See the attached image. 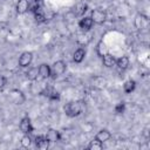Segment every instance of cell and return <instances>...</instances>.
<instances>
[{"instance_id":"1","label":"cell","mask_w":150,"mask_h":150,"mask_svg":"<svg viewBox=\"0 0 150 150\" xmlns=\"http://www.w3.org/2000/svg\"><path fill=\"white\" fill-rule=\"evenodd\" d=\"M82 111V104L79 101H70L64 105V112L68 117H76Z\"/></svg>"},{"instance_id":"2","label":"cell","mask_w":150,"mask_h":150,"mask_svg":"<svg viewBox=\"0 0 150 150\" xmlns=\"http://www.w3.org/2000/svg\"><path fill=\"white\" fill-rule=\"evenodd\" d=\"M50 69H52V75H50V76H53V77L55 79V77L62 75V74L66 71V69H67V64H66L64 61L59 60V61H56V62L53 63V66L50 67Z\"/></svg>"},{"instance_id":"3","label":"cell","mask_w":150,"mask_h":150,"mask_svg":"<svg viewBox=\"0 0 150 150\" xmlns=\"http://www.w3.org/2000/svg\"><path fill=\"white\" fill-rule=\"evenodd\" d=\"M91 20L94 23H97V25H102L105 20H107V13L101 9V8H96L91 12V15H90Z\"/></svg>"},{"instance_id":"4","label":"cell","mask_w":150,"mask_h":150,"mask_svg":"<svg viewBox=\"0 0 150 150\" xmlns=\"http://www.w3.org/2000/svg\"><path fill=\"white\" fill-rule=\"evenodd\" d=\"M32 61H33V54L30 52H23L19 57V66L22 68H26L30 66Z\"/></svg>"},{"instance_id":"5","label":"cell","mask_w":150,"mask_h":150,"mask_svg":"<svg viewBox=\"0 0 150 150\" xmlns=\"http://www.w3.org/2000/svg\"><path fill=\"white\" fill-rule=\"evenodd\" d=\"M50 75H52L50 66L47 63H41L39 66V77L42 80H46V79L50 77Z\"/></svg>"},{"instance_id":"6","label":"cell","mask_w":150,"mask_h":150,"mask_svg":"<svg viewBox=\"0 0 150 150\" xmlns=\"http://www.w3.org/2000/svg\"><path fill=\"white\" fill-rule=\"evenodd\" d=\"M20 130L23 134H30L33 131V127H32V122L29 120V117H23L20 122Z\"/></svg>"},{"instance_id":"7","label":"cell","mask_w":150,"mask_h":150,"mask_svg":"<svg viewBox=\"0 0 150 150\" xmlns=\"http://www.w3.org/2000/svg\"><path fill=\"white\" fill-rule=\"evenodd\" d=\"M49 141L46 138V136H43V135H39V136H36L35 137V145L39 148V149H41V150H47L48 148H49Z\"/></svg>"},{"instance_id":"8","label":"cell","mask_w":150,"mask_h":150,"mask_svg":"<svg viewBox=\"0 0 150 150\" xmlns=\"http://www.w3.org/2000/svg\"><path fill=\"white\" fill-rule=\"evenodd\" d=\"M91 38H93V34H91L89 30L83 32L82 34H80V35L77 36V43L81 45L82 47H83V46H87V45L91 41Z\"/></svg>"},{"instance_id":"9","label":"cell","mask_w":150,"mask_h":150,"mask_svg":"<svg viewBox=\"0 0 150 150\" xmlns=\"http://www.w3.org/2000/svg\"><path fill=\"white\" fill-rule=\"evenodd\" d=\"M93 25H94V22H93V20H91L90 16H84V18L81 19L80 22H79V27H80L83 32L90 30L91 27H93Z\"/></svg>"},{"instance_id":"10","label":"cell","mask_w":150,"mask_h":150,"mask_svg":"<svg viewBox=\"0 0 150 150\" xmlns=\"http://www.w3.org/2000/svg\"><path fill=\"white\" fill-rule=\"evenodd\" d=\"M16 13L18 14H25L29 9V2L28 0H18L16 6H15Z\"/></svg>"},{"instance_id":"11","label":"cell","mask_w":150,"mask_h":150,"mask_svg":"<svg viewBox=\"0 0 150 150\" xmlns=\"http://www.w3.org/2000/svg\"><path fill=\"white\" fill-rule=\"evenodd\" d=\"M135 26H136V28L137 29H143V28H146L148 27V19L146 18H144L142 14H138V15H136V18H135Z\"/></svg>"},{"instance_id":"12","label":"cell","mask_w":150,"mask_h":150,"mask_svg":"<svg viewBox=\"0 0 150 150\" xmlns=\"http://www.w3.org/2000/svg\"><path fill=\"white\" fill-rule=\"evenodd\" d=\"M42 94H43V95H46L49 100H59V98H60L59 93H57L53 87H46V88L43 89Z\"/></svg>"},{"instance_id":"13","label":"cell","mask_w":150,"mask_h":150,"mask_svg":"<svg viewBox=\"0 0 150 150\" xmlns=\"http://www.w3.org/2000/svg\"><path fill=\"white\" fill-rule=\"evenodd\" d=\"M110 138H111V134H110L107 129L100 130V131L96 134V136H95V139H97V141H100V142H102V143L109 141Z\"/></svg>"},{"instance_id":"14","label":"cell","mask_w":150,"mask_h":150,"mask_svg":"<svg viewBox=\"0 0 150 150\" xmlns=\"http://www.w3.org/2000/svg\"><path fill=\"white\" fill-rule=\"evenodd\" d=\"M84 56H86V49L84 48H77L75 52H74V54H73V60H74V62H76V63H81L83 60H84Z\"/></svg>"},{"instance_id":"15","label":"cell","mask_w":150,"mask_h":150,"mask_svg":"<svg viewBox=\"0 0 150 150\" xmlns=\"http://www.w3.org/2000/svg\"><path fill=\"white\" fill-rule=\"evenodd\" d=\"M11 96H12V98L14 100V102H15L16 104H22V102L25 101L23 94H22L20 90H18V89L12 90V91H11Z\"/></svg>"},{"instance_id":"16","label":"cell","mask_w":150,"mask_h":150,"mask_svg":"<svg viewBox=\"0 0 150 150\" xmlns=\"http://www.w3.org/2000/svg\"><path fill=\"white\" fill-rule=\"evenodd\" d=\"M102 62H103V66H105L107 68H110V67L115 66L116 59H115V57H114L111 54L107 53L105 55H103V56H102Z\"/></svg>"},{"instance_id":"17","label":"cell","mask_w":150,"mask_h":150,"mask_svg":"<svg viewBox=\"0 0 150 150\" xmlns=\"http://www.w3.org/2000/svg\"><path fill=\"white\" fill-rule=\"evenodd\" d=\"M26 77L29 81H35L39 77V67H30L26 71Z\"/></svg>"},{"instance_id":"18","label":"cell","mask_w":150,"mask_h":150,"mask_svg":"<svg viewBox=\"0 0 150 150\" xmlns=\"http://www.w3.org/2000/svg\"><path fill=\"white\" fill-rule=\"evenodd\" d=\"M129 63H130V61H129V57H128V56H121V57H118V59L116 60V62H115V64H116L120 69H122V70L127 69V68L129 67Z\"/></svg>"},{"instance_id":"19","label":"cell","mask_w":150,"mask_h":150,"mask_svg":"<svg viewBox=\"0 0 150 150\" xmlns=\"http://www.w3.org/2000/svg\"><path fill=\"white\" fill-rule=\"evenodd\" d=\"M46 138L49 141V142H57L61 136H60V132L57 130H54V129H49L46 134Z\"/></svg>"},{"instance_id":"20","label":"cell","mask_w":150,"mask_h":150,"mask_svg":"<svg viewBox=\"0 0 150 150\" xmlns=\"http://www.w3.org/2000/svg\"><path fill=\"white\" fill-rule=\"evenodd\" d=\"M88 9V5L86 2H79L76 6H75V9H74V13L76 16H82Z\"/></svg>"},{"instance_id":"21","label":"cell","mask_w":150,"mask_h":150,"mask_svg":"<svg viewBox=\"0 0 150 150\" xmlns=\"http://www.w3.org/2000/svg\"><path fill=\"white\" fill-rule=\"evenodd\" d=\"M135 88H136V82H135L134 80H128V81H125L124 84H123V90H124L125 94L132 93V91L135 90Z\"/></svg>"},{"instance_id":"22","label":"cell","mask_w":150,"mask_h":150,"mask_svg":"<svg viewBox=\"0 0 150 150\" xmlns=\"http://www.w3.org/2000/svg\"><path fill=\"white\" fill-rule=\"evenodd\" d=\"M96 53H97V55L98 56H103V55H105L107 53H109L108 52V47H107V45L103 42V41H100L98 43H97V46H96Z\"/></svg>"},{"instance_id":"23","label":"cell","mask_w":150,"mask_h":150,"mask_svg":"<svg viewBox=\"0 0 150 150\" xmlns=\"http://www.w3.org/2000/svg\"><path fill=\"white\" fill-rule=\"evenodd\" d=\"M87 149L88 150H101V149H103V143L100 142V141H97V139H93L88 144Z\"/></svg>"},{"instance_id":"24","label":"cell","mask_w":150,"mask_h":150,"mask_svg":"<svg viewBox=\"0 0 150 150\" xmlns=\"http://www.w3.org/2000/svg\"><path fill=\"white\" fill-rule=\"evenodd\" d=\"M93 81H94V86L97 87L98 89H102V88L105 87V79H103V77H101V76L94 77Z\"/></svg>"},{"instance_id":"25","label":"cell","mask_w":150,"mask_h":150,"mask_svg":"<svg viewBox=\"0 0 150 150\" xmlns=\"http://www.w3.org/2000/svg\"><path fill=\"white\" fill-rule=\"evenodd\" d=\"M20 144H21V146H23V148L30 146V144H32V138H30V136H29L28 134H25V135L21 137Z\"/></svg>"},{"instance_id":"26","label":"cell","mask_w":150,"mask_h":150,"mask_svg":"<svg viewBox=\"0 0 150 150\" xmlns=\"http://www.w3.org/2000/svg\"><path fill=\"white\" fill-rule=\"evenodd\" d=\"M45 14L40 11V9H38L36 12H35V20L38 21V22H42V21H45Z\"/></svg>"},{"instance_id":"27","label":"cell","mask_w":150,"mask_h":150,"mask_svg":"<svg viewBox=\"0 0 150 150\" xmlns=\"http://www.w3.org/2000/svg\"><path fill=\"white\" fill-rule=\"evenodd\" d=\"M124 109H125L124 103H118V104L115 105V112H116V114H122V112H124Z\"/></svg>"},{"instance_id":"28","label":"cell","mask_w":150,"mask_h":150,"mask_svg":"<svg viewBox=\"0 0 150 150\" xmlns=\"http://www.w3.org/2000/svg\"><path fill=\"white\" fill-rule=\"evenodd\" d=\"M6 84H7V79H6L5 76L0 75V89L5 88V87H6Z\"/></svg>"}]
</instances>
